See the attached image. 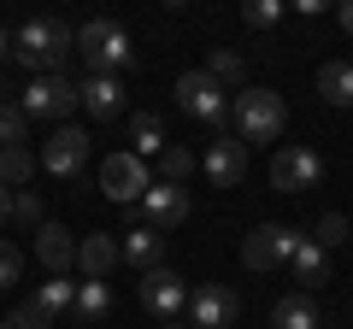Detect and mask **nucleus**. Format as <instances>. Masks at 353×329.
<instances>
[{"label": "nucleus", "instance_id": "nucleus-15", "mask_svg": "<svg viewBox=\"0 0 353 329\" xmlns=\"http://www.w3.org/2000/svg\"><path fill=\"white\" fill-rule=\"evenodd\" d=\"M201 171L218 182V189H236V182L248 177V147H241L236 136H218L212 147L201 153Z\"/></svg>", "mask_w": 353, "mask_h": 329}, {"label": "nucleus", "instance_id": "nucleus-7", "mask_svg": "<svg viewBox=\"0 0 353 329\" xmlns=\"http://www.w3.org/2000/svg\"><path fill=\"white\" fill-rule=\"evenodd\" d=\"M171 94H176V106H183L189 118H201V124H224V118H230L224 83H218V76H206V71H183Z\"/></svg>", "mask_w": 353, "mask_h": 329}, {"label": "nucleus", "instance_id": "nucleus-18", "mask_svg": "<svg viewBox=\"0 0 353 329\" xmlns=\"http://www.w3.org/2000/svg\"><path fill=\"white\" fill-rule=\"evenodd\" d=\"M118 253H124V265L153 270V265H165V235H159V229H148V224H130V235L118 241Z\"/></svg>", "mask_w": 353, "mask_h": 329}, {"label": "nucleus", "instance_id": "nucleus-3", "mask_svg": "<svg viewBox=\"0 0 353 329\" xmlns=\"http://www.w3.org/2000/svg\"><path fill=\"white\" fill-rule=\"evenodd\" d=\"M77 53H83V71H94V76H124L130 71V36L112 18H88L77 30Z\"/></svg>", "mask_w": 353, "mask_h": 329}, {"label": "nucleus", "instance_id": "nucleus-8", "mask_svg": "<svg viewBox=\"0 0 353 329\" xmlns=\"http://www.w3.org/2000/svg\"><path fill=\"white\" fill-rule=\"evenodd\" d=\"M318 177H324V159L312 147H277L271 153V189L277 194H306V189H318Z\"/></svg>", "mask_w": 353, "mask_h": 329}, {"label": "nucleus", "instance_id": "nucleus-27", "mask_svg": "<svg viewBox=\"0 0 353 329\" xmlns=\"http://www.w3.org/2000/svg\"><path fill=\"white\" fill-rule=\"evenodd\" d=\"M206 76H218V83H241V76H248V59H241V53H230V47H212L206 53Z\"/></svg>", "mask_w": 353, "mask_h": 329}, {"label": "nucleus", "instance_id": "nucleus-33", "mask_svg": "<svg viewBox=\"0 0 353 329\" xmlns=\"http://www.w3.org/2000/svg\"><path fill=\"white\" fill-rule=\"evenodd\" d=\"M12 224V189H6V182H0V229Z\"/></svg>", "mask_w": 353, "mask_h": 329}, {"label": "nucleus", "instance_id": "nucleus-32", "mask_svg": "<svg viewBox=\"0 0 353 329\" xmlns=\"http://www.w3.org/2000/svg\"><path fill=\"white\" fill-rule=\"evenodd\" d=\"M0 329H48V323H41L36 312H24V306H18L12 317H0Z\"/></svg>", "mask_w": 353, "mask_h": 329}, {"label": "nucleus", "instance_id": "nucleus-2", "mask_svg": "<svg viewBox=\"0 0 353 329\" xmlns=\"http://www.w3.org/2000/svg\"><path fill=\"white\" fill-rule=\"evenodd\" d=\"M230 124H236V141H277L283 124H289V106H283L277 89H241L230 100Z\"/></svg>", "mask_w": 353, "mask_h": 329}, {"label": "nucleus", "instance_id": "nucleus-17", "mask_svg": "<svg viewBox=\"0 0 353 329\" xmlns=\"http://www.w3.org/2000/svg\"><path fill=\"white\" fill-rule=\"evenodd\" d=\"M71 306H77V282H71V277H48V282H41V288L24 300V312H36L41 323L53 329L59 317H71Z\"/></svg>", "mask_w": 353, "mask_h": 329}, {"label": "nucleus", "instance_id": "nucleus-9", "mask_svg": "<svg viewBox=\"0 0 353 329\" xmlns=\"http://www.w3.org/2000/svg\"><path fill=\"white\" fill-rule=\"evenodd\" d=\"M83 164H88V136L77 124H59L41 141V171H48V177L71 182V177H83Z\"/></svg>", "mask_w": 353, "mask_h": 329}, {"label": "nucleus", "instance_id": "nucleus-19", "mask_svg": "<svg viewBox=\"0 0 353 329\" xmlns=\"http://www.w3.org/2000/svg\"><path fill=\"white\" fill-rule=\"evenodd\" d=\"M271 329H324V317H318V300L312 294H283L277 306H271Z\"/></svg>", "mask_w": 353, "mask_h": 329}, {"label": "nucleus", "instance_id": "nucleus-21", "mask_svg": "<svg viewBox=\"0 0 353 329\" xmlns=\"http://www.w3.org/2000/svg\"><path fill=\"white\" fill-rule=\"evenodd\" d=\"M289 270H294V282H301V294L306 288H324V282H330V253L318 247V241H301L294 259H289Z\"/></svg>", "mask_w": 353, "mask_h": 329}, {"label": "nucleus", "instance_id": "nucleus-1", "mask_svg": "<svg viewBox=\"0 0 353 329\" xmlns=\"http://www.w3.org/2000/svg\"><path fill=\"white\" fill-rule=\"evenodd\" d=\"M71 53H77V30L59 18H30L24 30H12V59L30 76H65Z\"/></svg>", "mask_w": 353, "mask_h": 329}, {"label": "nucleus", "instance_id": "nucleus-5", "mask_svg": "<svg viewBox=\"0 0 353 329\" xmlns=\"http://www.w3.org/2000/svg\"><path fill=\"white\" fill-rule=\"evenodd\" d=\"M101 189H106V200H118V206H141V194L153 189V171H148V159H136V153H106L101 159Z\"/></svg>", "mask_w": 353, "mask_h": 329}, {"label": "nucleus", "instance_id": "nucleus-34", "mask_svg": "<svg viewBox=\"0 0 353 329\" xmlns=\"http://www.w3.org/2000/svg\"><path fill=\"white\" fill-rule=\"evenodd\" d=\"M0 59H12V30H0Z\"/></svg>", "mask_w": 353, "mask_h": 329}, {"label": "nucleus", "instance_id": "nucleus-35", "mask_svg": "<svg viewBox=\"0 0 353 329\" xmlns=\"http://www.w3.org/2000/svg\"><path fill=\"white\" fill-rule=\"evenodd\" d=\"M341 30H347V36H353V0H347V6H341Z\"/></svg>", "mask_w": 353, "mask_h": 329}, {"label": "nucleus", "instance_id": "nucleus-31", "mask_svg": "<svg viewBox=\"0 0 353 329\" xmlns=\"http://www.w3.org/2000/svg\"><path fill=\"white\" fill-rule=\"evenodd\" d=\"M24 277V247L18 241H0V288H12Z\"/></svg>", "mask_w": 353, "mask_h": 329}, {"label": "nucleus", "instance_id": "nucleus-25", "mask_svg": "<svg viewBox=\"0 0 353 329\" xmlns=\"http://www.w3.org/2000/svg\"><path fill=\"white\" fill-rule=\"evenodd\" d=\"M12 224H18V229H30V235L48 224V206H41V194H36V189H12Z\"/></svg>", "mask_w": 353, "mask_h": 329}, {"label": "nucleus", "instance_id": "nucleus-6", "mask_svg": "<svg viewBox=\"0 0 353 329\" xmlns=\"http://www.w3.org/2000/svg\"><path fill=\"white\" fill-rule=\"evenodd\" d=\"M301 241L306 235L294 224H259L248 241H241V265H248V270H277V265H289V259H294Z\"/></svg>", "mask_w": 353, "mask_h": 329}, {"label": "nucleus", "instance_id": "nucleus-30", "mask_svg": "<svg viewBox=\"0 0 353 329\" xmlns=\"http://www.w3.org/2000/svg\"><path fill=\"white\" fill-rule=\"evenodd\" d=\"M241 18H248L253 30H277V24H283V0H248Z\"/></svg>", "mask_w": 353, "mask_h": 329}, {"label": "nucleus", "instance_id": "nucleus-24", "mask_svg": "<svg viewBox=\"0 0 353 329\" xmlns=\"http://www.w3.org/2000/svg\"><path fill=\"white\" fill-rule=\"evenodd\" d=\"M194 164H201V159H194L183 141H165V153H159V182H189Z\"/></svg>", "mask_w": 353, "mask_h": 329}, {"label": "nucleus", "instance_id": "nucleus-16", "mask_svg": "<svg viewBox=\"0 0 353 329\" xmlns=\"http://www.w3.org/2000/svg\"><path fill=\"white\" fill-rule=\"evenodd\" d=\"M36 259H41V270H48V277H71V265H77V235L65 224H41L36 229Z\"/></svg>", "mask_w": 353, "mask_h": 329}, {"label": "nucleus", "instance_id": "nucleus-20", "mask_svg": "<svg viewBox=\"0 0 353 329\" xmlns=\"http://www.w3.org/2000/svg\"><path fill=\"white\" fill-rule=\"evenodd\" d=\"M318 100L324 106H353V59H324L318 65Z\"/></svg>", "mask_w": 353, "mask_h": 329}, {"label": "nucleus", "instance_id": "nucleus-12", "mask_svg": "<svg viewBox=\"0 0 353 329\" xmlns=\"http://www.w3.org/2000/svg\"><path fill=\"white\" fill-rule=\"evenodd\" d=\"M241 312V300L224 288V282H201L189 288V329H230Z\"/></svg>", "mask_w": 353, "mask_h": 329}, {"label": "nucleus", "instance_id": "nucleus-14", "mask_svg": "<svg viewBox=\"0 0 353 329\" xmlns=\"http://www.w3.org/2000/svg\"><path fill=\"white\" fill-rule=\"evenodd\" d=\"M77 100H83L88 118H124V76H94L83 71V83H77Z\"/></svg>", "mask_w": 353, "mask_h": 329}, {"label": "nucleus", "instance_id": "nucleus-26", "mask_svg": "<svg viewBox=\"0 0 353 329\" xmlns=\"http://www.w3.org/2000/svg\"><path fill=\"white\" fill-rule=\"evenodd\" d=\"M30 177H36V159H30V147H0V182H6V189H24Z\"/></svg>", "mask_w": 353, "mask_h": 329}, {"label": "nucleus", "instance_id": "nucleus-36", "mask_svg": "<svg viewBox=\"0 0 353 329\" xmlns=\"http://www.w3.org/2000/svg\"><path fill=\"white\" fill-rule=\"evenodd\" d=\"M159 329H189V323H176V317H171V323H159Z\"/></svg>", "mask_w": 353, "mask_h": 329}, {"label": "nucleus", "instance_id": "nucleus-29", "mask_svg": "<svg viewBox=\"0 0 353 329\" xmlns=\"http://www.w3.org/2000/svg\"><path fill=\"white\" fill-rule=\"evenodd\" d=\"M30 141V118L18 106H0V147H24Z\"/></svg>", "mask_w": 353, "mask_h": 329}, {"label": "nucleus", "instance_id": "nucleus-11", "mask_svg": "<svg viewBox=\"0 0 353 329\" xmlns=\"http://www.w3.org/2000/svg\"><path fill=\"white\" fill-rule=\"evenodd\" d=\"M189 217V189L183 182H153L148 194H141V206H136V224H148V229H176Z\"/></svg>", "mask_w": 353, "mask_h": 329}, {"label": "nucleus", "instance_id": "nucleus-22", "mask_svg": "<svg viewBox=\"0 0 353 329\" xmlns=\"http://www.w3.org/2000/svg\"><path fill=\"white\" fill-rule=\"evenodd\" d=\"M130 153L136 159H159L165 153V124H159V112H130Z\"/></svg>", "mask_w": 353, "mask_h": 329}, {"label": "nucleus", "instance_id": "nucleus-10", "mask_svg": "<svg viewBox=\"0 0 353 329\" xmlns=\"http://www.w3.org/2000/svg\"><path fill=\"white\" fill-rule=\"evenodd\" d=\"M141 306H148L159 323H171L176 312H189V282L176 277L171 265H153V270H141Z\"/></svg>", "mask_w": 353, "mask_h": 329}, {"label": "nucleus", "instance_id": "nucleus-23", "mask_svg": "<svg viewBox=\"0 0 353 329\" xmlns=\"http://www.w3.org/2000/svg\"><path fill=\"white\" fill-rule=\"evenodd\" d=\"M71 317L77 323H106V317H112V288H106V282H77Z\"/></svg>", "mask_w": 353, "mask_h": 329}, {"label": "nucleus", "instance_id": "nucleus-13", "mask_svg": "<svg viewBox=\"0 0 353 329\" xmlns=\"http://www.w3.org/2000/svg\"><path fill=\"white\" fill-rule=\"evenodd\" d=\"M77 265H83V282H106L118 265H124L118 235H112V229H88V235L77 241Z\"/></svg>", "mask_w": 353, "mask_h": 329}, {"label": "nucleus", "instance_id": "nucleus-4", "mask_svg": "<svg viewBox=\"0 0 353 329\" xmlns=\"http://www.w3.org/2000/svg\"><path fill=\"white\" fill-rule=\"evenodd\" d=\"M77 106H83V100H77L71 76H30V89L18 94V112H24L30 124H65Z\"/></svg>", "mask_w": 353, "mask_h": 329}, {"label": "nucleus", "instance_id": "nucleus-28", "mask_svg": "<svg viewBox=\"0 0 353 329\" xmlns=\"http://www.w3.org/2000/svg\"><path fill=\"white\" fill-rule=\"evenodd\" d=\"M306 241H318L324 253H336L341 241H347V217H341V212H324V217H318V229H312Z\"/></svg>", "mask_w": 353, "mask_h": 329}, {"label": "nucleus", "instance_id": "nucleus-37", "mask_svg": "<svg viewBox=\"0 0 353 329\" xmlns=\"http://www.w3.org/2000/svg\"><path fill=\"white\" fill-rule=\"evenodd\" d=\"M0 106H6V89H0Z\"/></svg>", "mask_w": 353, "mask_h": 329}]
</instances>
